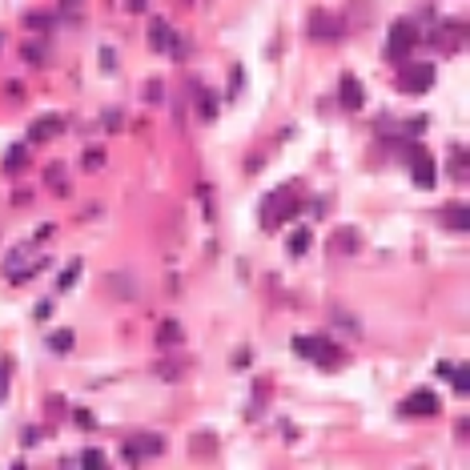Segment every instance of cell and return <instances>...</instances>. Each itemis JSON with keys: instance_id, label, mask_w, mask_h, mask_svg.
Instances as JSON below:
<instances>
[{"instance_id": "obj_1", "label": "cell", "mask_w": 470, "mask_h": 470, "mask_svg": "<svg viewBox=\"0 0 470 470\" xmlns=\"http://www.w3.org/2000/svg\"><path fill=\"white\" fill-rule=\"evenodd\" d=\"M298 213H302V201L290 197L286 189H274V193L261 197V229H265V233H277V229L286 226V221H293Z\"/></svg>"}, {"instance_id": "obj_2", "label": "cell", "mask_w": 470, "mask_h": 470, "mask_svg": "<svg viewBox=\"0 0 470 470\" xmlns=\"http://www.w3.org/2000/svg\"><path fill=\"white\" fill-rule=\"evenodd\" d=\"M293 354H302L306 362H318L325 370H334V362H338V346L322 334H302V338H293Z\"/></svg>"}, {"instance_id": "obj_3", "label": "cell", "mask_w": 470, "mask_h": 470, "mask_svg": "<svg viewBox=\"0 0 470 470\" xmlns=\"http://www.w3.org/2000/svg\"><path fill=\"white\" fill-rule=\"evenodd\" d=\"M418 24L410 17H398L394 24H390V41H386V61H406L410 57V49L418 45Z\"/></svg>"}, {"instance_id": "obj_4", "label": "cell", "mask_w": 470, "mask_h": 470, "mask_svg": "<svg viewBox=\"0 0 470 470\" xmlns=\"http://www.w3.org/2000/svg\"><path fill=\"white\" fill-rule=\"evenodd\" d=\"M157 454H165V438L161 434H137V438H129V442L121 446V458H125L129 467H141L145 458H157Z\"/></svg>"}, {"instance_id": "obj_5", "label": "cell", "mask_w": 470, "mask_h": 470, "mask_svg": "<svg viewBox=\"0 0 470 470\" xmlns=\"http://www.w3.org/2000/svg\"><path fill=\"white\" fill-rule=\"evenodd\" d=\"M406 165L414 169V181H418V189H434V185H438L434 153H426L422 145H406Z\"/></svg>"}, {"instance_id": "obj_6", "label": "cell", "mask_w": 470, "mask_h": 470, "mask_svg": "<svg viewBox=\"0 0 470 470\" xmlns=\"http://www.w3.org/2000/svg\"><path fill=\"white\" fill-rule=\"evenodd\" d=\"M398 89L402 93H430L434 89V65H406L398 73Z\"/></svg>"}, {"instance_id": "obj_7", "label": "cell", "mask_w": 470, "mask_h": 470, "mask_svg": "<svg viewBox=\"0 0 470 470\" xmlns=\"http://www.w3.org/2000/svg\"><path fill=\"white\" fill-rule=\"evenodd\" d=\"M306 33H309V41H338V36L346 33V24H342L334 13H322V8H318V13L309 17Z\"/></svg>"}, {"instance_id": "obj_8", "label": "cell", "mask_w": 470, "mask_h": 470, "mask_svg": "<svg viewBox=\"0 0 470 470\" xmlns=\"http://www.w3.org/2000/svg\"><path fill=\"white\" fill-rule=\"evenodd\" d=\"M462 33H467V29H462L458 20H442L434 33H430V45H434L438 52H458L462 49Z\"/></svg>"}, {"instance_id": "obj_9", "label": "cell", "mask_w": 470, "mask_h": 470, "mask_svg": "<svg viewBox=\"0 0 470 470\" xmlns=\"http://www.w3.org/2000/svg\"><path fill=\"white\" fill-rule=\"evenodd\" d=\"M438 410H442V402H438L434 390H414V394L398 406V414H410V418H414V414H438Z\"/></svg>"}, {"instance_id": "obj_10", "label": "cell", "mask_w": 470, "mask_h": 470, "mask_svg": "<svg viewBox=\"0 0 470 470\" xmlns=\"http://www.w3.org/2000/svg\"><path fill=\"white\" fill-rule=\"evenodd\" d=\"M338 105H342V109H346V113H358V109L366 105V93H362V81H358V77H350V73H346V77H342V81H338Z\"/></svg>"}, {"instance_id": "obj_11", "label": "cell", "mask_w": 470, "mask_h": 470, "mask_svg": "<svg viewBox=\"0 0 470 470\" xmlns=\"http://www.w3.org/2000/svg\"><path fill=\"white\" fill-rule=\"evenodd\" d=\"M65 129V117L57 113H45L33 121V129H29V141H49V137H57V133Z\"/></svg>"}, {"instance_id": "obj_12", "label": "cell", "mask_w": 470, "mask_h": 470, "mask_svg": "<svg viewBox=\"0 0 470 470\" xmlns=\"http://www.w3.org/2000/svg\"><path fill=\"white\" fill-rule=\"evenodd\" d=\"M442 221H446V229H454V233H467L470 229V210L462 205V201H450V205H442Z\"/></svg>"}, {"instance_id": "obj_13", "label": "cell", "mask_w": 470, "mask_h": 470, "mask_svg": "<svg viewBox=\"0 0 470 470\" xmlns=\"http://www.w3.org/2000/svg\"><path fill=\"white\" fill-rule=\"evenodd\" d=\"M105 290H113V298H137V281H133V274H109Z\"/></svg>"}, {"instance_id": "obj_14", "label": "cell", "mask_w": 470, "mask_h": 470, "mask_svg": "<svg viewBox=\"0 0 470 470\" xmlns=\"http://www.w3.org/2000/svg\"><path fill=\"white\" fill-rule=\"evenodd\" d=\"M169 36H173V29H169L161 17L149 20V45H153V52H165V49H169Z\"/></svg>"}, {"instance_id": "obj_15", "label": "cell", "mask_w": 470, "mask_h": 470, "mask_svg": "<svg viewBox=\"0 0 470 470\" xmlns=\"http://www.w3.org/2000/svg\"><path fill=\"white\" fill-rule=\"evenodd\" d=\"M358 245H362L358 229H342L338 237L330 242V254H334V258H338V254H358Z\"/></svg>"}, {"instance_id": "obj_16", "label": "cell", "mask_w": 470, "mask_h": 470, "mask_svg": "<svg viewBox=\"0 0 470 470\" xmlns=\"http://www.w3.org/2000/svg\"><path fill=\"white\" fill-rule=\"evenodd\" d=\"M157 342H161V346H177V342H185V325L173 322V318H169V322H161V330H157Z\"/></svg>"}, {"instance_id": "obj_17", "label": "cell", "mask_w": 470, "mask_h": 470, "mask_svg": "<svg viewBox=\"0 0 470 470\" xmlns=\"http://www.w3.org/2000/svg\"><path fill=\"white\" fill-rule=\"evenodd\" d=\"M24 165H29V145H8V153H4V173H17Z\"/></svg>"}, {"instance_id": "obj_18", "label": "cell", "mask_w": 470, "mask_h": 470, "mask_svg": "<svg viewBox=\"0 0 470 470\" xmlns=\"http://www.w3.org/2000/svg\"><path fill=\"white\" fill-rule=\"evenodd\" d=\"M185 370H189V362H185V358H177V362H157V366H153V374L165 378V382H177Z\"/></svg>"}, {"instance_id": "obj_19", "label": "cell", "mask_w": 470, "mask_h": 470, "mask_svg": "<svg viewBox=\"0 0 470 470\" xmlns=\"http://www.w3.org/2000/svg\"><path fill=\"white\" fill-rule=\"evenodd\" d=\"M77 277H81V258H73L65 265V274L57 277V293H68L73 286H77Z\"/></svg>"}, {"instance_id": "obj_20", "label": "cell", "mask_w": 470, "mask_h": 470, "mask_svg": "<svg viewBox=\"0 0 470 470\" xmlns=\"http://www.w3.org/2000/svg\"><path fill=\"white\" fill-rule=\"evenodd\" d=\"M309 237H314V229H306V226L290 233V254H293V258H302V254L309 249Z\"/></svg>"}, {"instance_id": "obj_21", "label": "cell", "mask_w": 470, "mask_h": 470, "mask_svg": "<svg viewBox=\"0 0 470 470\" xmlns=\"http://www.w3.org/2000/svg\"><path fill=\"white\" fill-rule=\"evenodd\" d=\"M49 350H52V354H68V350H73V330H52V334H49Z\"/></svg>"}, {"instance_id": "obj_22", "label": "cell", "mask_w": 470, "mask_h": 470, "mask_svg": "<svg viewBox=\"0 0 470 470\" xmlns=\"http://www.w3.org/2000/svg\"><path fill=\"white\" fill-rule=\"evenodd\" d=\"M45 181H49V189H57V193H68V177H65V165H52L49 173H45Z\"/></svg>"}, {"instance_id": "obj_23", "label": "cell", "mask_w": 470, "mask_h": 470, "mask_svg": "<svg viewBox=\"0 0 470 470\" xmlns=\"http://www.w3.org/2000/svg\"><path fill=\"white\" fill-rule=\"evenodd\" d=\"M52 24H57L52 13H29V17H24V29H36V33H45V29H52Z\"/></svg>"}, {"instance_id": "obj_24", "label": "cell", "mask_w": 470, "mask_h": 470, "mask_svg": "<svg viewBox=\"0 0 470 470\" xmlns=\"http://www.w3.org/2000/svg\"><path fill=\"white\" fill-rule=\"evenodd\" d=\"M24 61H33V65H45V61H49V49H45L41 41H24Z\"/></svg>"}, {"instance_id": "obj_25", "label": "cell", "mask_w": 470, "mask_h": 470, "mask_svg": "<svg viewBox=\"0 0 470 470\" xmlns=\"http://www.w3.org/2000/svg\"><path fill=\"white\" fill-rule=\"evenodd\" d=\"M450 378H454V394H462V398H467V394H470V370H467V366H458V370H450Z\"/></svg>"}, {"instance_id": "obj_26", "label": "cell", "mask_w": 470, "mask_h": 470, "mask_svg": "<svg viewBox=\"0 0 470 470\" xmlns=\"http://www.w3.org/2000/svg\"><path fill=\"white\" fill-rule=\"evenodd\" d=\"M81 165H85V169H101V165H105V149H97V145L85 149V153H81Z\"/></svg>"}, {"instance_id": "obj_27", "label": "cell", "mask_w": 470, "mask_h": 470, "mask_svg": "<svg viewBox=\"0 0 470 470\" xmlns=\"http://www.w3.org/2000/svg\"><path fill=\"white\" fill-rule=\"evenodd\" d=\"M242 85H245V68H242V65H233V73H229V93H226V97L233 101L237 93H242Z\"/></svg>"}, {"instance_id": "obj_28", "label": "cell", "mask_w": 470, "mask_h": 470, "mask_svg": "<svg viewBox=\"0 0 470 470\" xmlns=\"http://www.w3.org/2000/svg\"><path fill=\"white\" fill-rule=\"evenodd\" d=\"M165 52H173L177 61H185V52H189V41H185L181 33H173V36H169V49H165Z\"/></svg>"}, {"instance_id": "obj_29", "label": "cell", "mask_w": 470, "mask_h": 470, "mask_svg": "<svg viewBox=\"0 0 470 470\" xmlns=\"http://www.w3.org/2000/svg\"><path fill=\"white\" fill-rule=\"evenodd\" d=\"M197 93H201V117H205V121H213V117H217V97H213V93H205V89H197Z\"/></svg>"}, {"instance_id": "obj_30", "label": "cell", "mask_w": 470, "mask_h": 470, "mask_svg": "<svg viewBox=\"0 0 470 470\" xmlns=\"http://www.w3.org/2000/svg\"><path fill=\"white\" fill-rule=\"evenodd\" d=\"M81 467H93V470H101L105 467V450H81V458H77Z\"/></svg>"}, {"instance_id": "obj_31", "label": "cell", "mask_w": 470, "mask_h": 470, "mask_svg": "<svg viewBox=\"0 0 470 470\" xmlns=\"http://www.w3.org/2000/svg\"><path fill=\"white\" fill-rule=\"evenodd\" d=\"M161 97H165V85L161 81H149L145 85V101H149V105H165Z\"/></svg>"}, {"instance_id": "obj_32", "label": "cell", "mask_w": 470, "mask_h": 470, "mask_svg": "<svg viewBox=\"0 0 470 470\" xmlns=\"http://www.w3.org/2000/svg\"><path fill=\"white\" fill-rule=\"evenodd\" d=\"M8 374H13V362H8V358H0V402L8 398Z\"/></svg>"}, {"instance_id": "obj_33", "label": "cell", "mask_w": 470, "mask_h": 470, "mask_svg": "<svg viewBox=\"0 0 470 470\" xmlns=\"http://www.w3.org/2000/svg\"><path fill=\"white\" fill-rule=\"evenodd\" d=\"M334 322H338L342 330H350V334H358V322L350 318V314H342V309H334Z\"/></svg>"}, {"instance_id": "obj_34", "label": "cell", "mask_w": 470, "mask_h": 470, "mask_svg": "<svg viewBox=\"0 0 470 470\" xmlns=\"http://www.w3.org/2000/svg\"><path fill=\"white\" fill-rule=\"evenodd\" d=\"M101 68H105V73H117V52L113 49H101Z\"/></svg>"}, {"instance_id": "obj_35", "label": "cell", "mask_w": 470, "mask_h": 470, "mask_svg": "<svg viewBox=\"0 0 470 470\" xmlns=\"http://www.w3.org/2000/svg\"><path fill=\"white\" fill-rule=\"evenodd\" d=\"M249 362H254V350H237V354H233V370H245Z\"/></svg>"}, {"instance_id": "obj_36", "label": "cell", "mask_w": 470, "mask_h": 470, "mask_svg": "<svg viewBox=\"0 0 470 470\" xmlns=\"http://www.w3.org/2000/svg\"><path fill=\"white\" fill-rule=\"evenodd\" d=\"M73 418H77V426H85V430H93V426H97V418H93V414H89V410H77V414H73Z\"/></svg>"}, {"instance_id": "obj_37", "label": "cell", "mask_w": 470, "mask_h": 470, "mask_svg": "<svg viewBox=\"0 0 470 470\" xmlns=\"http://www.w3.org/2000/svg\"><path fill=\"white\" fill-rule=\"evenodd\" d=\"M105 129H109V133L121 129V113H117V109H109V113H105Z\"/></svg>"}, {"instance_id": "obj_38", "label": "cell", "mask_w": 470, "mask_h": 470, "mask_svg": "<svg viewBox=\"0 0 470 470\" xmlns=\"http://www.w3.org/2000/svg\"><path fill=\"white\" fill-rule=\"evenodd\" d=\"M36 438H41V430H36V426H24V430H20V442H24V446H33Z\"/></svg>"}, {"instance_id": "obj_39", "label": "cell", "mask_w": 470, "mask_h": 470, "mask_svg": "<svg viewBox=\"0 0 470 470\" xmlns=\"http://www.w3.org/2000/svg\"><path fill=\"white\" fill-rule=\"evenodd\" d=\"M49 314H52V302H49V298H45V302H41V306H36V318H41V322H45V318H49Z\"/></svg>"}, {"instance_id": "obj_40", "label": "cell", "mask_w": 470, "mask_h": 470, "mask_svg": "<svg viewBox=\"0 0 470 470\" xmlns=\"http://www.w3.org/2000/svg\"><path fill=\"white\" fill-rule=\"evenodd\" d=\"M450 370H454L450 362H438V366H434V374H438V378H450Z\"/></svg>"}, {"instance_id": "obj_41", "label": "cell", "mask_w": 470, "mask_h": 470, "mask_svg": "<svg viewBox=\"0 0 470 470\" xmlns=\"http://www.w3.org/2000/svg\"><path fill=\"white\" fill-rule=\"evenodd\" d=\"M129 13H145V0H129Z\"/></svg>"}, {"instance_id": "obj_42", "label": "cell", "mask_w": 470, "mask_h": 470, "mask_svg": "<svg viewBox=\"0 0 470 470\" xmlns=\"http://www.w3.org/2000/svg\"><path fill=\"white\" fill-rule=\"evenodd\" d=\"M65 4H77V0H65Z\"/></svg>"}]
</instances>
